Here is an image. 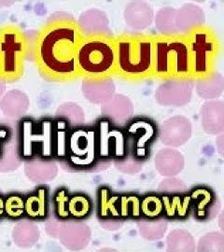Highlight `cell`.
I'll return each instance as SVG.
<instances>
[{"mask_svg": "<svg viewBox=\"0 0 224 252\" xmlns=\"http://www.w3.org/2000/svg\"><path fill=\"white\" fill-rule=\"evenodd\" d=\"M84 35L72 18L54 19L41 27L33 43V58L40 73L54 81L80 78L77 54Z\"/></svg>", "mask_w": 224, "mask_h": 252, "instance_id": "cell-1", "label": "cell"}, {"mask_svg": "<svg viewBox=\"0 0 224 252\" xmlns=\"http://www.w3.org/2000/svg\"><path fill=\"white\" fill-rule=\"evenodd\" d=\"M127 154L137 160L149 158L158 136V128L151 119L135 118L125 131Z\"/></svg>", "mask_w": 224, "mask_h": 252, "instance_id": "cell-8", "label": "cell"}, {"mask_svg": "<svg viewBox=\"0 0 224 252\" xmlns=\"http://www.w3.org/2000/svg\"><path fill=\"white\" fill-rule=\"evenodd\" d=\"M188 38L192 81H206L215 74L217 60L221 54V40L214 29L206 25L192 27Z\"/></svg>", "mask_w": 224, "mask_h": 252, "instance_id": "cell-5", "label": "cell"}, {"mask_svg": "<svg viewBox=\"0 0 224 252\" xmlns=\"http://www.w3.org/2000/svg\"><path fill=\"white\" fill-rule=\"evenodd\" d=\"M0 69H1V59H0Z\"/></svg>", "mask_w": 224, "mask_h": 252, "instance_id": "cell-21", "label": "cell"}, {"mask_svg": "<svg viewBox=\"0 0 224 252\" xmlns=\"http://www.w3.org/2000/svg\"><path fill=\"white\" fill-rule=\"evenodd\" d=\"M163 216L172 220H183L191 216L189 193H163L161 195Z\"/></svg>", "mask_w": 224, "mask_h": 252, "instance_id": "cell-10", "label": "cell"}, {"mask_svg": "<svg viewBox=\"0 0 224 252\" xmlns=\"http://www.w3.org/2000/svg\"><path fill=\"white\" fill-rule=\"evenodd\" d=\"M97 216L101 220H121L120 194L106 186L98 189Z\"/></svg>", "mask_w": 224, "mask_h": 252, "instance_id": "cell-11", "label": "cell"}, {"mask_svg": "<svg viewBox=\"0 0 224 252\" xmlns=\"http://www.w3.org/2000/svg\"><path fill=\"white\" fill-rule=\"evenodd\" d=\"M69 135L67 123L60 119L52 123L51 130V151L55 158H65L66 144Z\"/></svg>", "mask_w": 224, "mask_h": 252, "instance_id": "cell-13", "label": "cell"}, {"mask_svg": "<svg viewBox=\"0 0 224 252\" xmlns=\"http://www.w3.org/2000/svg\"><path fill=\"white\" fill-rule=\"evenodd\" d=\"M69 193L66 189H58L54 194V201L55 206L56 216L61 220H65L69 218L68 213V202H69Z\"/></svg>", "mask_w": 224, "mask_h": 252, "instance_id": "cell-18", "label": "cell"}, {"mask_svg": "<svg viewBox=\"0 0 224 252\" xmlns=\"http://www.w3.org/2000/svg\"><path fill=\"white\" fill-rule=\"evenodd\" d=\"M191 198V215L199 221H206L216 216L219 202L215 192L206 186H197L189 193Z\"/></svg>", "mask_w": 224, "mask_h": 252, "instance_id": "cell-9", "label": "cell"}, {"mask_svg": "<svg viewBox=\"0 0 224 252\" xmlns=\"http://www.w3.org/2000/svg\"><path fill=\"white\" fill-rule=\"evenodd\" d=\"M140 212L144 219L153 220L163 216V206L161 195L150 192L144 195L140 201Z\"/></svg>", "mask_w": 224, "mask_h": 252, "instance_id": "cell-15", "label": "cell"}, {"mask_svg": "<svg viewBox=\"0 0 224 252\" xmlns=\"http://www.w3.org/2000/svg\"><path fill=\"white\" fill-rule=\"evenodd\" d=\"M116 76L130 81L153 78L154 35L123 33L115 36Z\"/></svg>", "mask_w": 224, "mask_h": 252, "instance_id": "cell-2", "label": "cell"}, {"mask_svg": "<svg viewBox=\"0 0 224 252\" xmlns=\"http://www.w3.org/2000/svg\"><path fill=\"white\" fill-rule=\"evenodd\" d=\"M25 215L33 220H42L48 215V189L38 187L25 199Z\"/></svg>", "mask_w": 224, "mask_h": 252, "instance_id": "cell-12", "label": "cell"}, {"mask_svg": "<svg viewBox=\"0 0 224 252\" xmlns=\"http://www.w3.org/2000/svg\"><path fill=\"white\" fill-rule=\"evenodd\" d=\"M5 214V199L0 196V218Z\"/></svg>", "mask_w": 224, "mask_h": 252, "instance_id": "cell-19", "label": "cell"}, {"mask_svg": "<svg viewBox=\"0 0 224 252\" xmlns=\"http://www.w3.org/2000/svg\"><path fill=\"white\" fill-rule=\"evenodd\" d=\"M8 135V132L5 129H0V150H1V142L4 140Z\"/></svg>", "mask_w": 224, "mask_h": 252, "instance_id": "cell-20", "label": "cell"}, {"mask_svg": "<svg viewBox=\"0 0 224 252\" xmlns=\"http://www.w3.org/2000/svg\"><path fill=\"white\" fill-rule=\"evenodd\" d=\"M5 214L17 220L25 215V198L19 194H11L5 199Z\"/></svg>", "mask_w": 224, "mask_h": 252, "instance_id": "cell-17", "label": "cell"}, {"mask_svg": "<svg viewBox=\"0 0 224 252\" xmlns=\"http://www.w3.org/2000/svg\"><path fill=\"white\" fill-rule=\"evenodd\" d=\"M153 78L161 81H191L192 64L186 34L154 35Z\"/></svg>", "mask_w": 224, "mask_h": 252, "instance_id": "cell-4", "label": "cell"}, {"mask_svg": "<svg viewBox=\"0 0 224 252\" xmlns=\"http://www.w3.org/2000/svg\"><path fill=\"white\" fill-rule=\"evenodd\" d=\"M65 158L78 168H89L101 157L98 134L95 129L78 128L69 132Z\"/></svg>", "mask_w": 224, "mask_h": 252, "instance_id": "cell-7", "label": "cell"}, {"mask_svg": "<svg viewBox=\"0 0 224 252\" xmlns=\"http://www.w3.org/2000/svg\"><path fill=\"white\" fill-rule=\"evenodd\" d=\"M141 198L136 193L120 194V217L121 220H137L141 218Z\"/></svg>", "mask_w": 224, "mask_h": 252, "instance_id": "cell-14", "label": "cell"}, {"mask_svg": "<svg viewBox=\"0 0 224 252\" xmlns=\"http://www.w3.org/2000/svg\"><path fill=\"white\" fill-rule=\"evenodd\" d=\"M77 65L80 77L88 81H106L116 76L115 36L102 32L84 35L77 54Z\"/></svg>", "mask_w": 224, "mask_h": 252, "instance_id": "cell-3", "label": "cell"}, {"mask_svg": "<svg viewBox=\"0 0 224 252\" xmlns=\"http://www.w3.org/2000/svg\"><path fill=\"white\" fill-rule=\"evenodd\" d=\"M92 211L91 199L84 193H76L72 195L68 202L69 217L77 220L85 219Z\"/></svg>", "mask_w": 224, "mask_h": 252, "instance_id": "cell-16", "label": "cell"}, {"mask_svg": "<svg viewBox=\"0 0 224 252\" xmlns=\"http://www.w3.org/2000/svg\"><path fill=\"white\" fill-rule=\"evenodd\" d=\"M29 42L23 30L14 25L0 27V79L16 81L25 71Z\"/></svg>", "mask_w": 224, "mask_h": 252, "instance_id": "cell-6", "label": "cell"}]
</instances>
